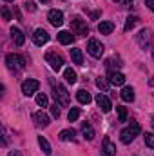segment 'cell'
Listing matches in <instances>:
<instances>
[{
	"mask_svg": "<svg viewBox=\"0 0 154 156\" xmlns=\"http://www.w3.org/2000/svg\"><path fill=\"white\" fill-rule=\"evenodd\" d=\"M5 2H13V0H5Z\"/></svg>",
	"mask_w": 154,
	"mask_h": 156,
	"instance_id": "74e56055",
	"label": "cell"
},
{
	"mask_svg": "<svg viewBox=\"0 0 154 156\" xmlns=\"http://www.w3.org/2000/svg\"><path fill=\"white\" fill-rule=\"evenodd\" d=\"M33 42H35L37 45H44V44H47V42H49V33H47L45 29H37L35 35H33Z\"/></svg>",
	"mask_w": 154,
	"mask_h": 156,
	"instance_id": "8fae6325",
	"label": "cell"
},
{
	"mask_svg": "<svg viewBox=\"0 0 154 156\" xmlns=\"http://www.w3.org/2000/svg\"><path fill=\"white\" fill-rule=\"evenodd\" d=\"M121 2H123V5H125V7H132V4H134L132 0H121Z\"/></svg>",
	"mask_w": 154,
	"mask_h": 156,
	"instance_id": "e575fe53",
	"label": "cell"
},
{
	"mask_svg": "<svg viewBox=\"0 0 154 156\" xmlns=\"http://www.w3.org/2000/svg\"><path fill=\"white\" fill-rule=\"evenodd\" d=\"M47 94H44V93H38L37 94V104H38L40 107H47Z\"/></svg>",
	"mask_w": 154,
	"mask_h": 156,
	"instance_id": "484cf974",
	"label": "cell"
},
{
	"mask_svg": "<svg viewBox=\"0 0 154 156\" xmlns=\"http://www.w3.org/2000/svg\"><path fill=\"white\" fill-rule=\"evenodd\" d=\"M76 98H78V102H80V104H85V105H87V104H91V100H93V98H91V94H89L85 89H80V91H78Z\"/></svg>",
	"mask_w": 154,
	"mask_h": 156,
	"instance_id": "d6986e66",
	"label": "cell"
},
{
	"mask_svg": "<svg viewBox=\"0 0 154 156\" xmlns=\"http://www.w3.org/2000/svg\"><path fill=\"white\" fill-rule=\"evenodd\" d=\"M33 122H35L38 127H45V125H49V116H47L44 111H37V113L33 115Z\"/></svg>",
	"mask_w": 154,
	"mask_h": 156,
	"instance_id": "4fadbf2b",
	"label": "cell"
},
{
	"mask_svg": "<svg viewBox=\"0 0 154 156\" xmlns=\"http://www.w3.org/2000/svg\"><path fill=\"white\" fill-rule=\"evenodd\" d=\"M71 29H73V33L78 35V37H85V35H89V29H87L85 20H82L80 16L73 18V22H71Z\"/></svg>",
	"mask_w": 154,
	"mask_h": 156,
	"instance_id": "52a82bcc",
	"label": "cell"
},
{
	"mask_svg": "<svg viewBox=\"0 0 154 156\" xmlns=\"http://www.w3.org/2000/svg\"><path fill=\"white\" fill-rule=\"evenodd\" d=\"M67 118H69V122H76L78 118H80V109H78V107H73V109L69 111Z\"/></svg>",
	"mask_w": 154,
	"mask_h": 156,
	"instance_id": "83f0119b",
	"label": "cell"
},
{
	"mask_svg": "<svg viewBox=\"0 0 154 156\" xmlns=\"http://www.w3.org/2000/svg\"><path fill=\"white\" fill-rule=\"evenodd\" d=\"M120 96H121L123 102H134V89L132 87H123Z\"/></svg>",
	"mask_w": 154,
	"mask_h": 156,
	"instance_id": "2e32d148",
	"label": "cell"
},
{
	"mask_svg": "<svg viewBox=\"0 0 154 156\" xmlns=\"http://www.w3.org/2000/svg\"><path fill=\"white\" fill-rule=\"evenodd\" d=\"M82 131H83L85 140H93V138H94V129H93L89 123H83V125H82Z\"/></svg>",
	"mask_w": 154,
	"mask_h": 156,
	"instance_id": "cb8c5ba5",
	"label": "cell"
},
{
	"mask_svg": "<svg viewBox=\"0 0 154 156\" xmlns=\"http://www.w3.org/2000/svg\"><path fill=\"white\" fill-rule=\"evenodd\" d=\"M24 7H26L27 11H37V5H35V2H31V0H29V2H26V4H24Z\"/></svg>",
	"mask_w": 154,
	"mask_h": 156,
	"instance_id": "1f68e13d",
	"label": "cell"
},
{
	"mask_svg": "<svg viewBox=\"0 0 154 156\" xmlns=\"http://www.w3.org/2000/svg\"><path fill=\"white\" fill-rule=\"evenodd\" d=\"M96 104H98V107L103 111V113H109L111 111V107H113V104H111V100L103 94V93H100L98 96H96Z\"/></svg>",
	"mask_w": 154,
	"mask_h": 156,
	"instance_id": "30bf717a",
	"label": "cell"
},
{
	"mask_svg": "<svg viewBox=\"0 0 154 156\" xmlns=\"http://www.w3.org/2000/svg\"><path fill=\"white\" fill-rule=\"evenodd\" d=\"M2 16H4V20H11V13H9V9L5 5L2 7Z\"/></svg>",
	"mask_w": 154,
	"mask_h": 156,
	"instance_id": "d6a6232c",
	"label": "cell"
},
{
	"mask_svg": "<svg viewBox=\"0 0 154 156\" xmlns=\"http://www.w3.org/2000/svg\"><path fill=\"white\" fill-rule=\"evenodd\" d=\"M116 111H118V118H120V122H127V109H125V107L116 105Z\"/></svg>",
	"mask_w": 154,
	"mask_h": 156,
	"instance_id": "4316f807",
	"label": "cell"
},
{
	"mask_svg": "<svg viewBox=\"0 0 154 156\" xmlns=\"http://www.w3.org/2000/svg\"><path fill=\"white\" fill-rule=\"evenodd\" d=\"M51 115H53V118H60V115H62L60 104H53V105H51Z\"/></svg>",
	"mask_w": 154,
	"mask_h": 156,
	"instance_id": "f1b7e54d",
	"label": "cell"
},
{
	"mask_svg": "<svg viewBox=\"0 0 154 156\" xmlns=\"http://www.w3.org/2000/svg\"><path fill=\"white\" fill-rule=\"evenodd\" d=\"M11 38L15 42V45H24V42H26V37H24V33L20 31V29H16V27H11Z\"/></svg>",
	"mask_w": 154,
	"mask_h": 156,
	"instance_id": "5bb4252c",
	"label": "cell"
},
{
	"mask_svg": "<svg viewBox=\"0 0 154 156\" xmlns=\"http://www.w3.org/2000/svg\"><path fill=\"white\" fill-rule=\"evenodd\" d=\"M45 62H47L54 71H60L62 66H64V58H62L56 51H49V53H45Z\"/></svg>",
	"mask_w": 154,
	"mask_h": 156,
	"instance_id": "5b68a950",
	"label": "cell"
},
{
	"mask_svg": "<svg viewBox=\"0 0 154 156\" xmlns=\"http://www.w3.org/2000/svg\"><path fill=\"white\" fill-rule=\"evenodd\" d=\"M140 131H142L140 123H138V122H131V125L120 133V140H121L123 144H131V142L140 134Z\"/></svg>",
	"mask_w": 154,
	"mask_h": 156,
	"instance_id": "6da1fadb",
	"label": "cell"
},
{
	"mask_svg": "<svg viewBox=\"0 0 154 156\" xmlns=\"http://www.w3.org/2000/svg\"><path fill=\"white\" fill-rule=\"evenodd\" d=\"M47 20L51 22V26L60 27V26L64 24V13H62V11H58V9H53V11H49Z\"/></svg>",
	"mask_w": 154,
	"mask_h": 156,
	"instance_id": "9c48e42d",
	"label": "cell"
},
{
	"mask_svg": "<svg viewBox=\"0 0 154 156\" xmlns=\"http://www.w3.org/2000/svg\"><path fill=\"white\" fill-rule=\"evenodd\" d=\"M102 151L105 153V156H116V145L109 140V138H105V140H103V147H102Z\"/></svg>",
	"mask_w": 154,
	"mask_h": 156,
	"instance_id": "9a60e30c",
	"label": "cell"
},
{
	"mask_svg": "<svg viewBox=\"0 0 154 156\" xmlns=\"http://www.w3.org/2000/svg\"><path fill=\"white\" fill-rule=\"evenodd\" d=\"M145 144L147 147L154 149V133H145Z\"/></svg>",
	"mask_w": 154,
	"mask_h": 156,
	"instance_id": "f546056e",
	"label": "cell"
},
{
	"mask_svg": "<svg viewBox=\"0 0 154 156\" xmlns=\"http://www.w3.org/2000/svg\"><path fill=\"white\" fill-rule=\"evenodd\" d=\"M53 94H54V98H56V104H60V105H69V102H71V98H69V93H67V89L62 85V83H58V85H53Z\"/></svg>",
	"mask_w": 154,
	"mask_h": 156,
	"instance_id": "3957f363",
	"label": "cell"
},
{
	"mask_svg": "<svg viewBox=\"0 0 154 156\" xmlns=\"http://www.w3.org/2000/svg\"><path fill=\"white\" fill-rule=\"evenodd\" d=\"M71 58H73V62H75V64L83 66V55H82V51H80V49H71Z\"/></svg>",
	"mask_w": 154,
	"mask_h": 156,
	"instance_id": "44dd1931",
	"label": "cell"
},
{
	"mask_svg": "<svg viewBox=\"0 0 154 156\" xmlns=\"http://www.w3.org/2000/svg\"><path fill=\"white\" fill-rule=\"evenodd\" d=\"M103 51H105V47H103V44H102L100 40L91 38L89 42H87V53H89L93 58H102Z\"/></svg>",
	"mask_w": 154,
	"mask_h": 156,
	"instance_id": "277c9868",
	"label": "cell"
},
{
	"mask_svg": "<svg viewBox=\"0 0 154 156\" xmlns=\"http://www.w3.org/2000/svg\"><path fill=\"white\" fill-rule=\"evenodd\" d=\"M58 40H60V44H64V45H69V44H73V33H69V31H60L58 33Z\"/></svg>",
	"mask_w": 154,
	"mask_h": 156,
	"instance_id": "ac0fdd59",
	"label": "cell"
},
{
	"mask_svg": "<svg viewBox=\"0 0 154 156\" xmlns=\"http://www.w3.org/2000/svg\"><path fill=\"white\" fill-rule=\"evenodd\" d=\"M145 5H147L151 11H154V0H145Z\"/></svg>",
	"mask_w": 154,
	"mask_h": 156,
	"instance_id": "836d02e7",
	"label": "cell"
},
{
	"mask_svg": "<svg viewBox=\"0 0 154 156\" xmlns=\"http://www.w3.org/2000/svg\"><path fill=\"white\" fill-rule=\"evenodd\" d=\"M116 2H121V0H116Z\"/></svg>",
	"mask_w": 154,
	"mask_h": 156,
	"instance_id": "f35d334b",
	"label": "cell"
},
{
	"mask_svg": "<svg viewBox=\"0 0 154 156\" xmlns=\"http://www.w3.org/2000/svg\"><path fill=\"white\" fill-rule=\"evenodd\" d=\"M136 40H138V44H140V47L142 49H149L151 47V44H152V33H151V29H142L138 35H136Z\"/></svg>",
	"mask_w": 154,
	"mask_h": 156,
	"instance_id": "8992f818",
	"label": "cell"
},
{
	"mask_svg": "<svg viewBox=\"0 0 154 156\" xmlns=\"http://www.w3.org/2000/svg\"><path fill=\"white\" fill-rule=\"evenodd\" d=\"M75 136H76L75 129H64V131H60V134H58V138H60L62 142H71V140H75Z\"/></svg>",
	"mask_w": 154,
	"mask_h": 156,
	"instance_id": "e0dca14e",
	"label": "cell"
},
{
	"mask_svg": "<svg viewBox=\"0 0 154 156\" xmlns=\"http://www.w3.org/2000/svg\"><path fill=\"white\" fill-rule=\"evenodd\" d=\"M38 87H40L38 80L29 78V80H26V82L22 83V93H24L26 96H31V94H35V93L38 91Z\"/></svg>",
	"mask_w": 154,
	"mask_h": 156,
	"instance_id": "ba28073f",
	"label": "cell"
},
{
	"mask_svg": "<svg viewBox=\"0 0 154 156\" xmlns=\"http://www.w3.org/2000/svg\"><path fill=\"white\" fill-rule=\"evenodd\" d=\"M7 156H22V153H20V151H11Z\"/></svg>",
	"mask_w": 154,
	"mask_h": 156,
	"instance_id": "d590c367",
	"label": "cell"
},
{
	"mask_svg": "<svg viewBox=\"0 0 154 156\" xmlns=\"http://www.w3.org/2000/svg\"><path fill=\"white\" fill-rule=\"evenodd\" d=\"M113 29H114V24H113V22H102V24L98 26V31H100L102 35H111Z\"/></svg>",
	"mask_w": 154,
	"mask_h": 156,
	"instance_id": "ffe728a7",
	"label": "cell"
},
{
	"mask_svg": "<svg viewBox=\"0 0 154 156\" xmlns=\"http://www.w3.org/2000/svg\"><path fill=\"white\" fill-rule=\"evenodd\" d=\"M136 24H138V18H136V16H127V20H125V27H123V29H125V31H131Z\"/></svg>",
	"mask_w": 154,
	"mask_h": 156,
	"instance_id": "d4e9b609",
	"label": "cell"
},
{
	"mask_svg": "<svg viewBox=\"0 0 154 156\" xmlns=\"http://www.w3.org/2000/svg\"><path fill=\"white\" fill-rule=\"evenodd\" d=\"M64 78H65V82H67V83H76V80H78L76 73H75L71 67H67V69L64 71Z\"/></svg>",
	"mask_w": 154,
	"mask_h": 156,
	"instance_id": "7402d4cb",
	"label": "cell"
},
{
	"mask_svg": "<svg viewBox=\"0 0 154 156\" xmlns=\"http://www.w3.org/2000/svg\"><path fill=\"white\" fill-rule=\"evenodd\" d=\"M96 85H98V87H100L103 93H107V89H109V83H107L103 78H98V80H96Z\"/></svg>",
	"mask_w": 154,
	"mask_h": 156,
	"instance_id": "4dcf8cb0",
	"label": "cell"
},
{
	"mask_svg": "<svg viewBox=\"0 0 154 156\" xmlns=\"http://www.w3.org/2000/svg\"><path fill=\"white\" fill-rule=\"evenodd\" d=\"M38 145H40V149L44 151V154H51V145H49V142L44 136H38Z\"/></svg>",
	"mask_w": 154,
	"mask_h": 156,
	"instance_id": "603a6c76",
	"label": "cell"
},
{
	"mask_svg": "<svg viewBox=\"0 0 154 156\" xmlns=\"http://www.w3.org/2000/svg\"><path fill=\"white\" fill-rule=\"evenodd\" d=\"M40 2H44V4H47V2H49V0H40Z\"/></svg>",
	"mask_w": 154,
	"mask_h": 156,
	"instance_id": "8d00e7d4",
	"label": "cell"
},
{
	"mask_svg": "<svg viewBox=\"0 0 154 156\" xmlns=\"http://www.w3.org/2000/svg\"><path fill=\"white\" fill-rule=\"evenodd\" d=\"M107 78H109V83H113V85H123L125 83V76L118 71H109Z\"/></svg>",
	"mask_w": 154,
	"mask_h": 156,
	"instance_id": "7c38bea8",
	"label": "cell"
},
{
	"mask_svg": "<svg viewBox=\"0 0 154 156\" xmlns=\"http://www.w3.org/2000/svg\"><path fill=\"white\" fill-rule=\"evenodd\" d=\"M5 64H7V67H9L11 71H20V69L26 67V60H24V56L15 55V53H9V55L5 56Z\"/></svg>",
	"mask_w": 154,
	"mask_h": 156,
	"instance_id": "7a4b0ae2",
	"label": "cell"
}]
</instances>
